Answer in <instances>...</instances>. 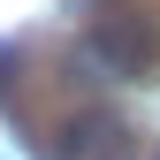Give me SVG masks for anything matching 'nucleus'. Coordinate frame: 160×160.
<instances>
[{
    "mask_svg": "<svg viewBox=\"0 0 160 160\" xmlns=\"http://www.w3.org/2000/svg\"><path fill=\"white\" fill-rule=\"evenodd\" d=\"M84 61L107 69V76H152L160 69V15L130 8V0L99 8L92 23H84Z\"/></svg>",
    "mask_w": 160,
    "mask_h": 160,
    "instance_id": "f257e3e1",
    "label": "nucleus"
},
{
    "mask_svg": "<svg viewBox=\"0 0 160 160\" xmlns=\"http://www.w3.org/2000/svg\"><path fill=\"white\" fill-rule=\"evenodd\" d=\"M137 137L114 107H76L61 130H53V160H130Z\"/></svg>",
    "mask_w": 160,
    "mask_h": 160,
    "instance_id": "f03ea898",
    "label": "nucleus"
},
{
    "mask_svg": "<svg viewBox=\"0 0 160 160\" xmlns=\"http://www.w3.org/2000/svg\"><path fill=\"white\" fill-rule=\"evenodd\" d=\"M15 76H23V53H15V46H0V99L15 92Z\"/></svg>",
    "mask_w": 160,
    "mask_h": 160,
    "instance_id": "7ed1b4c3",
    "label": "nucleus"
}]
</instances>
